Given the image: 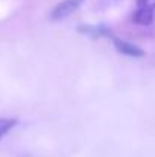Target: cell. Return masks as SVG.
Returning <instances> with one entry per match:
<instances>
[{
	"label": "cell",
	"instance_id": "obj_1",
	"mask_svg": "<svg viewBox=\"0 0 155 157\" xmlns=\"http://www.w3.org/2000/svg\"><path fill=\"white\" fill-rule=\"evenodd\" d=\"M84 0H62L59 2L55 9L52 11V20H61V18H65L68 17L72 12H75L81 5H82Z\"/></svg>",
	"mask_w": 155,
	"mask_h": 157
},
{
	"label": "cell",
	"instance_id": "obj_2",
	"mask_svg": "<svg viewBox=\"0 0 155 157\" xmlns=\"http://www.w3.org/2000/svg\"><path fill=\"white\" fill-rule=\"evenodd\" d=\"M113 41H114V46L117 48V51L120 53H123V55L135 56V58L145 55V52L138 46H135V44H132L129 41H125V40H120V38H113Z\"/></svg>",
	"mask_w": 155,
	"mask_h": 157
},
{
	"label": "cell",
	"instance_id": "obj_3",
	"mask_svg": "<svg viewBox=\"0 0 155 157\" xmlns=\"http://www.w3.org/2000/svg\"><path fill=\"white\" fill-rule=\"evenodd\" d=\"M132 20H134L137 25L149 26V25L154 21V11H149V9H140V8H137V11L132 14Z\"/></svg>",
	"mask_w": 155,
	"mask_h": 157
},
{
	"label": "cell",
	"instance_id": "obj_4",
	"mask_svg": "<svg viewBox=\"0 0 155 157\" xmlns=\"http://www.w3.org/2000/svg\"><path fill=\"white\" fill-rule=\"evenodd\" d=\"M17 121L15 119H8V117H0V139L5 137L14 127H15Z\"/></svg>",
	"mask_w": 155,
	"mask_h": 157
},
{
	"label": "cell",
	"instance_id": "obj_5",
	"mask_svg": "<svg viewBox=\"0 0 155 157\" xmlns=\"http://www.w3.org/2000/svg\"><path fill=\"white\" fill-rule=\"evenodd\" d=\"M137 8L155 11V0H137Z\"/></svg>",
	"mask_w": 155,
	"mask_h": 157
}]
</instances>
